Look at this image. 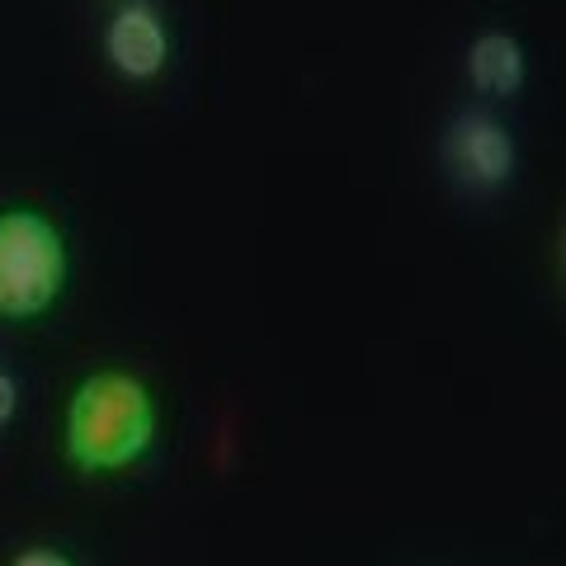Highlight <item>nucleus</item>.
<instances>
[{
	"mask_svg": "<svg viewBox=\"0 0 566 566\" xmlns=\"http://www.w3.org/2000/svg\"><path fill=\"white\" fill-rule=\"evenodd\" d=\"M62 444L71 468L85 476L128 472L156 444V397L151 387L123 374V368H99L81 378L66 401Z\"/></svg>",
	"mask_w": 566,
	"mask_h": 566,
	"instance_id": "obj_1",
	"label": "nucleus"
},
{
	"mask_svg": "<svg viewBox=\"0 0 566 566\" xmlns=\"http://www.w3.org/2000/svg\"><path fill=\"white\" fill-rule=\"evenodd\" d=\"M10 566H76V562H71L66 553H57V547H24Z\"/></svg>",
	"mask_w": 566,
	"mask_h": 566,
	"instance_id": "obj_6",
	"label": "nucleus"
},
{
	"mask_svg": "<svg viewBox=\"0 0 566 566\" xmlns=\"http://www.w3.org/2000/svg\"><path fill=\"white\" fill-rule=\"evenodd\" d=\"M524 76H528V57H524V43L505 29H486L468 43V81L472 91H482L491 99H510L524 91Z\"/></svg>",
	"mask_w": 566,
	"mask_h": 566,
	"instance_id": "obj_5",
	"label": "nucleus"
},
{
	"mask_svg": "<svg viewBox=\"0 0 566 566\" xmlns=\"http://www.w3.org/2000/svg\"><path fill=\"white\" fill-rule=\"evenodd\" d=\"M104 57L128 81L161 76L170 62V33H166L161 10L151 0H123L109 14V24H104Z\"/></svg>",
	"mask_w": 566,
	"mask_h": 566,
	"instance_id": "obj_4",
	"label": "nucleus"
},
{
	"mask_svg": "<svg viewBox=\"0 0 566 566\" xmlns=\"http://www.w3.org/2000/svg\"><path fill=\"white\" fill-rule=\"evenodd\" d=\"M14 411H20V382L10 374H0V424H10Z\"/></svg>",
	"mask_w": 566,
	"mask_h": 566,
	"instance_id": "obj_7",
	"label": "nucleus"
},
{
	"mask_svg": "<svg viewBox=\"0 0 566 566\" xmlns=\"http://www.w3.org/2000/svg\"><path fill=\"white\" fill-rule=\"evenodd\" d=\"M444 161L468 189H501L520 166L515 137L491 114H458L444 133Z\"/></svg>",
	"mask_w": 566,
	"mask_h": 566,
	"instance_id": "obj_3",
	"label": "nucleus"
},
{
	"mask_svg": "<svg viewBox=\"0 0 566 566\" xmlns=\"http://www.w3.org/2000/svg\"><path fill=\"white\" fill-rule=\"evenodd\" d=\"M66 237L39 208H0V316L33 322L66 293Z\"/></svg>",
	"mask_w": 566,
	"mask_h": 566,
	"instance_id": "obj_2",
	"label": "nucleus"
}]
</instances>
